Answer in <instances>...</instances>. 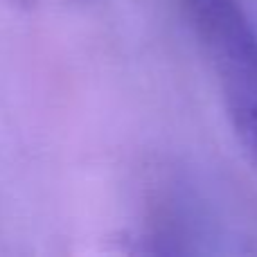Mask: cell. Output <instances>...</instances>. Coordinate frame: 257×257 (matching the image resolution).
<instances>
[{"label": "cell", "mask_w": 257, "mask_h": 257, "mask_svg": "<svg viewBox=\"0 0 257 257\" xmlns=\"http://www.w3.org/2000/svg\"><path fill=\"white\" fill-rule=\"evenodd\" d=\"M223 97L257 90V32L239 0H181Z\"/></svg>", "instance_id": "1"}, {"label": "cell", "mask_w": 257, "mask_h": 257, "mask_svg": "<svg viewBox=\"0 0 257 257\" xmlns=\"http://www.w3.org/2000/svg\"><path fill=\"white\" fill-rule=\"evenodd\" d=\"M223 99H226V111L232 131L239 138L246 154L257 163V90L228 95Z\"/></svg>", "instance_id": "2"}]
</instances>
